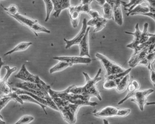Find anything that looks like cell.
<instances>
[{
	"label": "cell",
	"mask_w": 155,
	"mask_h": 124,
	"mask_svg": "<svg viewBox=\"0 0 155 124\" xmlns=\"http://www.w3.org/2000/svg\"><path fill=\"white\" fill-rule=\"evenodd\" d=\"M102 72L101 68L98 70L96 75L94 78H91L88 74L83 72V74L85 77L86 82L83 86H77L74 85L70 90V93L81 94L83 95H89L96 97L99 101H102L100 93L97 88V83L102 79L99 77Z\"/></svg>",
	"instance_id": "obj_1"
},
{
	"label": "cell",
	"mask_w": 155,
	"mask_h": 124,
	"mask_svg": "<svg viewBox=\"0 0 155 124\" xmlns=\"http://www.w3.org/2000/svg\"><path fill=\"white\" fill-rule=\"evenodd\" d=\"M74 85L71 86L68 88L62 91H55L50 88L48 91V93L52 99L55 97H59L61 99L67 100L71 103L78 105L81 106H95L98 104L96 102H91L90 99L92 96L89 95H83L81 94L70 93L71 89Z\"/></svg>",
	"instance_id": "obj_2"
},
{
	"label": "cell",
	"mask_w": 155,
	"mask_h": 124,
	"mask_svg": "<svg viewBox=\"0 0 155 124\" xmlns=\"http://www.w3.org/2000/svg\"><path fill=\"white\" fill-rule=\"evenodd\" d=\"M11 16L15 19L21 24L31 29L34 33L36 36H38L37 34L38 33L44 32L48 34L51 33V31L41 25L38 23L37 20H33L27 16L22 15L19 13L16 14L15 15H12Z\"/></svg>",
	"instance_id": "obj_3"
},
{
	"label": "cell",
	"mask_w": 155,
	"mask_h": 124,
	"mask_svg": "<svg viewBox=\"0 0 155 124\" xmlns=\"http://www.w3.org/2000/svg\"><path fill=\"white\" fill-rule=\"evenodd\" d=\"M95 56L101 62V64L105 70V77L120 73L124 72L126 70L120 65L112 61L103 54L97 53Z\"/></svg>",
	"instance_id": "obj_4"
},
{
	"label": "cell",
	"mask_w": 155,
	"mask_h": 124,
	"mask_svg": "<svg viewBox=\"0 0 155 124\" xmlns=\"http://www.w3.org/2000/svg\"><path fill=\"white\" fill-rule=\"evenodd\" d=\"M80 106L69 103L65 106L59 108L63 118L70 124H74L76 122L78 112Z\"/></svg>",
	"instance_id": "obj_5"
},
{
	"label": "cell",
	"mask_w": 155,
	"mask_h": 124,
	"mask_svg": "<svg viewBox=\"0 0 155 124\" xmlns=\"http://www.w3.org/2000/svg\"><path fill=\"white\" fill-rule=\"evenodd\" d=\"M153 89H149L146 90H138L135 92L132 102H134L137 104L141 111H143L145 106L147 103V97L152 93H153Z\"/></svg>",
	"instance_id": "obj_6"
},
{
	"label": "cell",
	"mask_w": 155,
	"mask_h": 124,
	"mask_svg": "<svg viewBox=\"0 0 155 124\" xmlns=\"http://www.w3.org/2000/svg\"><path fill=\"white\" fill-rule=\"evenodd\" d=\"M4 67L6 70V74L3 78L0 79V96H2L8 95L12 93V89L7 83V81L12 73L17 69L15 67L11 68L9 66H5Z\"/></svg>",
	"instance_id": "obj_7"
},
{
	"label": "cell",
	"mask_w": 155,
	"mask_h": 124,
	"mask_svg": "<svg viewBox=\"0 0 155 124\" xmlns=\"http://www.w3.org/2000/svg\"><path fill=\"white\" fill-rule=\"evenodd\" d=\"M119 111L120 108L112 106H108L100 111H94L93 113L95 117L105 119V118L119 117Z\"/></svg>",
	"instance_id": "obj_8"
},
{
	"label": "cell",
	"mask_w": 155,
	"mask_h": 124,
	"mask_svg": "<svg viewBox=\"0 0 155 124\" xmlns=\"http://www.w3.org/2000/svg\"><path fill=\"white\" fill-rule=\"evenodd\" d=\"M106 2L112 6L114 21L120 26L123 24V16L121 9V1H110Z\"/></svg>",
	"instance_id": "obj_9"
},
{
	"label": "cell",
	"mask_w": 155,
	"mask_h": 124,
	"mask_svg": "<svg viewBox=\"0 0 155 124\" xmlns=\"http://www.w3.org/2000/svg\"><path fill=\"white\" fill-rule=\"evenodd\" d=\"M53 59L60 61L69 63L72 65L75 64H90L92 62V60L90 58H85L80 56H61L53 57Z\"/></svg>",
	"instance_id": "obj_10"
},
{
	"label": "cell",
	"mask_w": 155,
	"mask_h": 124,
	"mask_svg": "<svg viewBox=\"0 0 155 124\" xmlns=\"http://www.w3.org/2000/svg\"><path fill=\"white\" fill-rule=\"evenodd\" d=\"M87 20L86 18H84L83 20V26H82V29L80 32L78 33V34L73 39L70 40V41L66 40L65 38L64 39L66 44L65 49H69L74 44L79 45V43L82 41V39H83L87 29Z\"/></svg>",
	"instance_id": "obj_11"
},
{
	"label": "cell",
	"mask_w": 155,
	"mask_h": 124,
	"mask_svg": "<svg viewBox=\"0 0 155 124\" xmlns=\"http://www.w3.org/2000/svg\"><path fill=\"white\" fill-rule=\"evenodd\" d=\"M149 54H150L149 48L148 47H144L138 54L134 56H131L128 62L129 66L131 67H134L138 66L140 62L147 59Z\"/></svg>",
	"instance_id": "obj_12"
},
{
	"label": "cell",
	"mask_w": 155,
	"mask_h": 124,
	"mask_svg": "<svg viewBox=\"0 0 155 124\" xmlns=\"http://www.w3.org/2000/svg\"><path fill=\"white\" fill-rule=\"evenodd\" d=\"M54 12L53 16L58 18L60 16L61 12L64 9H69L71 7V1L70 0H52Z\"/></svg>",
	"instance_id": "obj_13"
},
{
	"label": "cell",
	"mask_w": 155,
	"mask_h": 124,
	"mask_svg": "<svg viewBox=\"0 0 155 124\" xmlns=\"http://www.w3.org/2000/svg\"><path fill=\"white\" fill-rule=\"evenodd\" d=\"M15 77L26 82L35 83L37 75L31 73L26 69L25 65L23 64L18 73L15 75Z\"/></svg>",
	"instance_id": "obj_14"
},
{
	"label": "cell",
	"mask_w": 155,
	"mask_h": 124,
	"mask_svg": "<svg viewBox=\"0 0 155 124\" xmlns=\"http://www.w3.org/2000/svg\"><path fill=\"white\" fill-rule=\"evenodd\" d=\"M90 27H87V29L85 34L82 41L79 44L80 48V57H84L87 56L90 58L89 53V44H88V32L90 30Z\"/></svg>",
	"instance_id": "obj_15"
},
{
	"label": "cell",
	"mask_w": 155,
	"mask_h": 124,
	"mask_svg": "<svg viewBox=\"0 0 155 124\" xmlns=\"http://www.w3.org/2000/svg\"><path fill=\"white\" fill-rule=\"evenodd\" d=\"M140 88V84L139 82L137 80H133L131 83H130L127 86V89L128 92L127 95L118 103V105L122 104L131 97L133 98L135 92L139 90Z\"/></svg>",
	"instance_id": "obj_16"
},
{
	"label": "cell",
	"mask_w": 155,
	"mask_h": 124,
	"mask_svg": "<svg viewBox=\"0 0 155 124\" xmlns=\"http://www.w3.org/2000/svg\"><path fill=\"white\" fill-rule=\"evenodd\" d=\"M136 31L134 33L129 32L126 31L125 33L127 34H132L134 35V41L132 42V43L128 44L127 46V48H130L134 50L136 49L139 45H140V41L141 40V34H142V32L140 31L139 28V24L138 23L135 26Z\"/></svg>",
	"instance_id": "obj_17"
},
{
	"label": "cell",
	"mask_w": 155,
	"mask_h": 124,
	"mask_svg": "<svg viewBox=\"0 0 155 124\" xmlns=\"http://www.w3.org/2000/svg\"><path fill=\"white\" fill-rule=\"evenodd\" d=\"M107 22V19H104V17H101L91 19L90 21L87 22V25L88 26H95L94 32H97L104 28Z\"/></svg>",
	"instance_id": "obj_18"
},
{
	"label": "cell",
	"mask_w": 155,
	"mask_h": 124,
	"mask_svg": "<svg viewBox=\"0 0 155 124\" xmlns=\"http://www.w3.org/2000/svg\"><path fill=\"white\" fill-rule=\"evenodd\" d=\"M12 90L14 92H15V93H16L17 94L19 95L22 94L27 95L31 96V97H33L34 99H35L36 101H38L39 103H41L42 104L46 106H48V105H47V102H46V101H45V99H42V98L39 97V96L35 95L34 94L32 93L17 88H13Z\"/></svg>",
	"instance_id": "obj_19"
},
{
	"label": "cell",
	"mask_w": 155,
	"mask_h": 124,
	"mask_svg": "<svg viewBox=\"0 0 155 124\" xmlns=\"http://www.w3.org/2000/svg\"><path fill=\"white\" fill-rule=\"evenodd\" d=\"M32 44V42H23L20 43L19 44H17L15 47H14L12 50L5 54H4V56H7V55L12 54L13 53L16 52L23 51H26Z\"/></svg>",
	"instance_id": "obj_20"
},
{
	"label": "cell",
	"mask_w": 155,
	"mask_h": 124,
	"mask_svg": "<svg viewBox=\"0 0 155 124\" xmlns=\"http://www.w3.org/2000/svg\"><path fill=\"white\" fill-rule=\"evenodd\" d=\"M150 12L149 8L148 7L143 6L141 4L138 5L136 7H135L133 10L126 13L127 16H129L130 15H141L143 14L147 13Z\"/></svg>",
	"instance_id": "obj_21"
},
{
	"label": "cell",
	"mask_w": 155,
	"mask_h": 124,
	"mask_svg": "<svg viewBox=\"0 0 155 124\" xmlns=\"http://www.w3.org/2000/svg\"><path fill=\"white\" fill-rule=\"evenodd\" d=\"M130 83V77L129 74L127 75L120 81L119 83L116 88L117 93H121L124 92L127 88L128 85Z\"/></svg>",
	"instance_id": "obj_22"
},
{
	"label": "cell",
	"mask_w": 155,
	"mask_h": 124,
	"mask_svg": "<svg viewBox=\"0 0 155 124\" xmlns=\"http://www.w3.org/2000/svg\"><path fill=\"white\" fill-rule=\"evenodd\" d=\"M19 96H20V98H21V99L22 100V101L23 102H26V103H33L36 104L40 106L41 107L42 109H43V110L44 111L45 113L46 114V115L47 114V113H46V110H45V109L47 108V106H46L42 104L41 103H39V102L36 101V100H35V99H34V98H33V97H32L31 96H30L27 95H19Z\"/></svg>",
	"instance_id": "obj_23"
},
{
	"label": "cell",
	"mask_w": 155,
	"mask_h": 124,
	"mask_svg": "<svg viewBox=\"0 0 155 124\" xmlns=\"http://www.w3.org/2000/svg\"><path fill=\"white\" fill-rule=\"evenodd\" d=\"M103 15L104 19H113L114 20L113 10L112 6L106 2L103 6Z\"/></svg>",
	"instance_id": "obj_24"
},
{
	"label": "cell",
	"mask_w": 155,
	"mask_h": 124,
	"mask_svg": "<svg viewBox=\"0 0 155 124\" xmlns=\"http://www.w3.org/2000/svg\"><path fill=\"white\" fill-rule=\"evenodd\" d=\"M146 1H141V0H132L130 1L128 3H126L124 2L121 1V4L124 5L125 10L128 11V12L132 11L135 7H136L138 5L141 4L143 2H145Z\"/></svg>",
	"instance_id": "obj_25"
},
{
	"label": "cell",
	"mask_w": 155,
	"mask_h": 124,
	"mask_svg": "<svg viewBox=\"0 0 155 124\" xmlns=\"http://www.w3.org/2000/svg\"><path fill=\"white\" fill-rule=\"evenodd\" d=\"M69 14L71 17L72 24L73 28H76L78 25L80 20V15L81 13L76 11H70L68 10Z\"/></svg>",
	"instance_id": "obj_26"
},
{
	"label": "cell",
	"mask_w": 155,
	"mask_h": 124,
	"mask_svg": "<svg viewBox=\"0 0 155 124\" xmlns=\"http://www.w3.org/2000/svg\"><path fill=\"white\" fill-rule=\"evenodd\" d=\"M122 79H117L115 80H105L103 84V88L106 90H111L116 89L118 84Z\"/></svg>",
	"instance_id": "obj_27"
},
{
	"label": "cell",
	"mask_w": 155,
	"mask_h": 124,
	"mask_svg": "<svg viewBox=\"0 0 155 124\" xmlns=\"http://www.w3.org/2000/svg\"><path fill=\"white\" fill-rule=\"evenodd\" d=\"M72 65L66 63V62L60 61L58 64L55 65L53 67H52L50 70V73L51 74L55 72H60L64 69H66L68 67L72 66Z\"/></svg>",
	"instance_id": "obj_28"
},
{
	"label": "cell",
	"mask_w": 155,
	"mask_h": 124,
	"mask_svg": "<svg viewBox=\"0 0 155 124\" xmlns=\"http://www.w3.org/2000/svg\"><path fill=\"white\" fill-rule=\"evenodd\" d=\"M148 24L146 23L144 24L143 31L142 32L141 34V40L140 41V44H144L146 42L150 37L153 36L154 34H151L148 32Z\"/></svg>",
	"instance_id": "obj_29"
},
{
	"label": "cell",
	"mask_w": 155,
	"mask_h": 124,
	"mask_svg": "<svg viewBox=\"0 0 155 124\" xmlns=\"http://www.w3.org/2000/svg\"><path fill=\"white\" fill-rule=\"evenodd\" d=\"M11 93L8 95L2 96L0 100V117L2 119H3V118L1 115V111L2 110V109H3L7 105V104L9 103L10 101L13 100L12 96L11 95Z\"/></svg>",
	"instance_id": "obj_30"
},
{
	"label": "cell",
	"mask_w": 155,
	"mask_h": 124,
	"mask_svg": "<svg viewBox=\"0 0 155 124\" xmlns=\"http://www.w3.org/2000/svg\"><path fill=\"white\" fill-rule=\"evenodd\" d=\"M131 70H132V68H130L129 69H126V71L123 72V73L105 77V80H115V79H123L125 76L129 73L131 72Z\"/></svg>",
	"instance_id": "obj_31"
},
{
	"label": "cell",
	"mask_w": 155,
	"mask_h": 124,
	"mask_svg": "<svg viewBox=\"0 0 155 124\" xmlns=\"http://www.w3.org/2000/svg\"><path fill=\"white\" fill-rule=\"evenodd\" d=\"M45 4L46 8V17L45 22H47L50 19V15L54 9V5L52 2L51 0H45L44 1Z\"/></svg>",
	"instance_id": "obj_32"
},
{
	"label": "cell",
	"mask_w": 155,
	"mask_h": 124,
	"mask_svg": "<svg viewBox=\"0 0 155 124\" xmlns=\"http://www.w3.org/2000/svg\"><path fill=\"white\" fill-rule=\"evenodd\" d=\"M2 7L10 16L15 15L16 14L18 13V7L15 5H11L7 8H5V7H3V6H2Z\"/></svg>",
	"instance_id": "obj_33"
},
{
	"label": "cell",
	"mask_w": 155,
	"mask_h": 124,
	"mask_svg": "<svg viewBox=\"0 0 155 124\" xmlns=\"http://www.w3.org/2000/svg\"><path fill=\"white\" fill-rule=\"evenodd\" d=\"M34 120V117L31 116L25 115L22 116L15 123L13 124H28Z\"/></svg>",
	"instance_id": "obj_34"
},
{
	"label": "cell",
	"mask_w": 155,
	"mask_h": 124,
	"mask_svg": "<svg viewBox=\"0 0 155 124\" xmlns=\"http://www.w3.org/2000/svg\"><path fill=\"white\" fill-rule=\"evenodd\" d=\"M147 59L148 62V66L147 67L149 69L155 63V51L149 54Z\"/></svg>",
	"instance_id": "obj_35"
},
{
	"label": "cell",
	"mask_w": 155,
	"mask_h": 124,
	"mask_svg": "<svg viewBox=\"0 0 155 124\" xmlns=\"http://www.w3.org/2000/svg\"><path fill=\"white\" fill-rule=\"evenodd\" d=\"M145 3L150 10L149 12L155 13V0L146 1Z\"/></svg>",
	"instance_id": "obj_36"
},
{
	"label": "cell",
	"mask_w": 155,
	"mask_h": 124,
	"mask_svg": "<svg viewBox=\"0 0 155 124\" xmlns=\"http://www.w3.org/2000/svg\"><path fill=\"white\" fill-rule=\"evenodd\" d=\"M149 69L150 70V80L155 87V69L153 66H152Z\"/></svg>",
	"instance_id": "obj_37"
},
{
	"label": "cell",
	"mask_w": 155,
	"mask_h": 124,
	"mask_svg": "<svg viewBox=\"0 0 155 124\" xmlns=\"http://www.w3.org/2000/svg\"><path fill=\"white\" fill-rule=\"evenodd\" d=\"M92 9H91L90 4H82V6H81V13H84L88 14V13Z\"/></svg>",
	"instance_id": "obj_38"
},
{
	"label": "cell",
	"mask_w": 155,
	"mask_h": 124,
	"mask_svg": "<svg viewBox=\"0 0 155 124\" xmlns=\"http://www.w3.org/2000/svg\"><path fill=\"white\" fill-rule=\"evenodd\" d=\"M88 15L92 18V19L102 17L99 12L97 10H91L88 13Z\"/></svg>",
	"instance_id": "obj_39"
},
{
	"label": "cell",
	"mask_w": 155,
	"mask_h": 124,
	"mask_svg": "<svg viewBox=\"0 0 155 124\" xmlns=\"http://www.w3.org/2000/svg\"><path fill=\"white\" fill-rule=\"evenodd\" d=\"M141 15H146V16H149L151 17L152 19H153L155 21V13H153L152 12L147 13L143 14Z\"/></svg>",
	"instance_id": "obj_40"
},
{
	"label": "cell",
	"mask_w": 155,
	"mask_h": 124,
	"mask_svg": "<svg viewBox=\"0 0 155 124\" xmlns=\"http://www.w3.org/2000/svg\"><path fill=\"white\" fill-rule=\"evenodd\" d=\"M96 2L98 5H99L100 6H102V7L106 2V1H105V0H97Z\"/></svg>",
	"instance_id": "obj_41"
},
{
	"label": "cell",
	"mask_w": 155,
	"mask_h": 124,
	"mask_svg": "<svg viewBox=\"0 0 155 124\" xmlns=\"http://www.w3.org/2000/svg\"><path fill=\"white\" fill-rule=\"evenodd\" d=\"M93 1L92 0H83V1H81V3L83 5L91 4V2Z\"/></svg>",
	"instance_id": "obj_42"
},
{
	"label": "cell",
	"mask_w": 155,
	"mask_h": 124,
	"mask_svg": "<svg viewBox=\"0 0 155 124\" xmlns=\"http://www.w3.org/2000/svg\"><path fill=\"white\" fill-rule=\"evenodd\" d=\"M5 64L4 63L2 60V58L0 57V73H1V68H2V67L3 65ZM0 77H1V74H0Z\"/></svg>",
	"instance_id": "obj_43"
},
{
	"label": "cell",
	"mask_w": 155,
	"mask_h": 124,
	"mask_svg": "<svg viewBox=\"0 0 155 124\" xmlns=\"http://www.w3.org/2000/svg\"><path fill=\"white\" fill-rule=\"evenodd\" d=\"M147 105H155V102H149V103H148L147 102L146 104Z\"/></svg>",
	"instance_id": "obj_44"
},
{
	"label": "cell",
	"mask_w": 155,
	"mask_h": 124,
	"mask_svg": "<svg viewBox=\"0 0 155 124\" xmlns=\"http://www.w3.org/2000/svg\"><path fill=\"white\" fill-rule=\"evenodd\" d=\"M104 124H109V122L107 120H106V119H104Z\"/></svg>",
	"instance_id": "obj_45"
},
{
	"label": "cell",
	"mask_w": 155,
	"mask_h": 124,
	"mask_svg": "<svg viewBox=\"0 0 155 124\" xmlns=\"http://www.w3.org/2000/svg\"><path fill=\"white\" fill-rule=\"evenodd\" d=\"M2 96H0V100H1V98H2Z\"/></svg>",
	"instance_id": "obj_46"
},
{
	"label": "cell",
	"mask_w": 155,
	"mask_h": 124,
	"mask_svg": "<svg viewBox=\"0 0 155 124\" xmlns=\"http://www.w3.org/2000/svg\"><path fill=\"white\" fill-rule=\"evenodd\" d=\"M155 51V47L154 49V50H153V52Z\"/></svg>",
	"instance_id": "obj_47"
}]
</instances>
